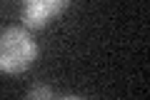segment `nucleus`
Instances as JSON below:
<instances>
[{
	"label": "nucleus",
	"mask_w": 150,
	"mask_h": 100,
	"mask_svg": "<svg viewBox=\"0 0 150 100\" xmlns=\"http://www.w3.org/2000/svg\"><path fill=\"white\" fill-rule=\"evenodd\" d=\"M38 45L28 28H5L0 33V73L20 75L35 63Z\"/></svg>",
	"instance_id": "nucleus-1"
},
{
	"label": "nucleus",
	"mask_w": 150,
	"mask_h": 100,
	"mask_svg": "<svg viewBox=\"0 0 150 100\" xmlns=\"http://www.w3.org/2000/svg\"><path fill=\"white\" fill-rule=\"evenodd\" d=\"M70 0H23V23L25 28H43L60 15Z\"/></svg>",
	"instance_id": "nucleus-2"
},
{
	"label": "nucleus",
	"mask_w": 150,
	"mask_h": 100,
	"mask_svg": "<svg viewBox=\"0 0 150 100\" xmlns=\"http://www.w3.org/2000/svg\"><path fill=\"white\" fill-rule=\"evenodd\" d=\"M50 95L53 93H50L48 88H33L30 93H28V98H50Z\"/></svg>",
	"instance_id": "nucleus-3"
}]
</instances>
